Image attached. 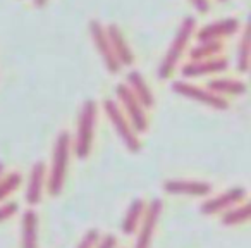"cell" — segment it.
<instances>
[{
  "label": "cell",
  "instance_id": "obj_1",
  "mask_svg": "<svg viewBox=\"0 0 251 248\" xmlns=\"http://www.w3.org/2000/svg\"><path fill=\"white\" fill-rule=\"evenodd\" d=\"M71 145H73V140H71L69 131H60L53 145L52 165H50L49 174V193L52 196H59L62 193L71 157Z\"/></svg>",
  "mask_w": 251,
  "mask_h": 248
},
{
  "label": "cell",
  "instance_id": "obj_2",
  "mask_svg": "<svg viewBox=\"0 0 251 248\" xmlns=\"http://www.w3.org/2000/svg\"><path fill=\"white\" fill-rule=\"evenodd\" d=\"M195 31H196L195 18H193V16H186L181 25H179L177 33H176L174 40H172L171 47H169L167 54H165L164 60H162V64H160V69H158L160 80H169V78L172 76V73H174L176 67H177L179 60L184 55L186 47H188L191 36L195 35Z\"/></svg>",
  "mask_w": 251,
  "mask_h": 248
},
{
  "label": "cell",
  "instance_id": "obj_3",
  "mask_svg": "<svg viewBox=\"0 0 251 248\" xmlns=\"http://www.w3.org/2000/svg\"><path fill=\"white\" fill-rule=\"evenodd\" d=\"M98 105L95 100H86L81 107L79 119H77V133L76 143H74V152L77 159H86L93 147L95 138V124H97Z\"/></svg>",
  "mask_w": 251,
  "mask_h": 248
},
{
  "label": "cell",
  "instance_id": "obj_4",
  "mask_svg": "<svg viewBox=\"0 0 251 248\" xmlns=\"http://www.w3.org/2000/svg\"><path fill=\"white\" fill-rule=\"evenodd\" d=\"M103 110L107 114V117L110 119L112 126L117 131L119 138L122 140V143L126 145V148L133 154L140 152L141 148V141L138 138V133L133 130L129 119L126 117V114L122 112V109L119 107V104H115L112 98H105L103 100Z\"/></svg>",
  "mask_w": 251,
  "mask_h": 248
},
{
  "label": "cell",
  "instance_id": "obj_5",
  "mask_svg": "<svg viewBox=\"0 0 251 248\" xmlns=\"http://www.w3.org/2000/svg\"><path fill=\"white\" fill-rule=\"evenodd\" d=\"M117 98L122 104V112L129 119L131 126L136 133H145L148 130L147 109L141 105V102L133 95V91L127 88V84H117Z\"/></svg>",
  "mask_w": 251,
  "mask_h": 248
},
{
  "label": "cell",
  "instance_id": "obj_6",
  "mask_svg": "<svg viewBox=\"0 0 251 248\" xmlns=\"http://www.w3.org/2000/svg\"><path fill=\"white\" fill-rule=\"evenodd\" d=\"M172 90L177 95H181V97L200 102V104L208 105V107L217 109V110H227L229 109V102L222 95H217L212 90H208V88L198 86V84L188 83V81H174L172 83Z\"/></svg>",
  "mask_w": 251,
  "mask_h": 248
},
{
  "label": "cell",
  "instance_id": "obj_7",
  "mask_svg": "<svg viewBox=\"0 0 251 248\" xmlns=\"http://www.w3.org/2000/svg\"><path fill=\"white\" fill-rule=\"evenodd\" d=\"M162 209H164V202L160 198H153L150 203H147L143 219H141L140 226H138V238L134 248H150L151 241H153V234L157 229L158 219H160Z\"/></svg>",
  "mask_w": 251,
  "mask_h": 248
},
{
  "label": "cell",
  "instance_id": "obj_8",
  "mask_svg": "<svg viewBox=\"0 0 251 248\" xmlns=\"http://www.w3.org/2000/svg\"><path fill=\"white\" fill-rule=\"evenodd\" d=\"M248 196L246 188L243 186H234V188H229L226 192L219 193V195L212 196V198H206L205 202L201 203L200 210L205 216H215V214H220L224 210L230 209V207L237 205V203L244 202Z\"/></svg>",
  "mask_w": 251,
  "mask_h": 248
},
{
  "label": "cell",
  "instance_id": "obj_9",
  "mask_svg": "<svg viewBox=\"0 0 251 248\" xmlns=\"http://www.w3.org/2000/svg\"><path fill=\"white\" fill-rule=\"evenodd\" d=\"M90 31H91V38H93L95 47H97V50H98V54H100L107 71L112 74H117L122 66L119 64L117 57L114 55V50H112L110 40H108V36H107L105 26L101 25L100 21L93 19V21L90 23Z\"/></svg>",
  "mask_w": 251,
  "mask_h": 248
},
{
  "label": "cell",
  "instance_id": "obj_10",
  "mask_svg": "<svg viewBox=\"0 0 251 248\" xmlns=\"http://www.w3.org/2000/svg\"><path fill=\"white\" fill-rule=\"evenodd\" d=\"M164 192L169 195L206 196L212 193V185L201 179H167L164 183Z\"/></svg>",
  "mask_w": 251,
  "mask_h": 248
},
{
  "label": "cell",
  "instance_id": "obj_11",
  "mask_svg": "<svg viewBox=\"0 0 251 248\" xmlns=\"http://www.w3.org/2000/svg\"><path fill=\"white\" fill-rule=\"evenodd\" d=\"M229 67V60L226 57H210V59L201 60H189L188 64L181 67V74L184 78H200L206 76V74H215L224 73Z\"/></svg>",
  "mask_w": 251,
  "mask_h": 248
},
{
  "label": "cell",
  "instance_id": "obj_12",
  "mask_svg": "<svg viewBox=\"0 0 251 248\" xmlns=\"http://www.w3.org/2000/svg\"><path fill=\"white\" fill-rule=\"evenodd\" d=\"M241 28L239 19L226 18L220 21H213L205 25L196 31V40L198 42H210V40H222L226 36H232Z\"/></svg>",
  "mask_w": 251,
  "mask_h": 248
},
{
  "label": "cell",
  "instance_id": "obj_13",
  "mask_svg": "<svg viewBox=\"0 0 251 248\" xmlns=\"http://www.w3.org/2000/svg\"><path fill=\"white\" fill-rule=\"evenodd\" d=\"M45 179H47L45 162L43 161L35 162L31 171H29L28 186H26V203H28L29 207H35L42 202L43 188H45Z\"/></svg>",
  "mask_w": 251,
  "mask_h": 248
},
{
  "label": "cell",
  "instance_id": "obj_14",
  "mask_svg": "<svg viewBox=\"0 0 251 248\" xmlns=\"http://www.w3.org/2000/svg\"><path fill=\"white\" fill-rule=\"evenodd\" d=\"M105 29H107V36H108V40H110L112 50H114V55L117 57L119 64H121V66H133L134 54H133V50H131L127 40L122 35L121 28L112 23V25H108Z\"/></svg>",
  "mask_w": 251,
  "mask_h": 248
},
{
  "label": "cell",
  "instance_id": "obj_15",
  "mask_svg": "<svg viewBox=\"0 0 251 248\" xmlns=\"http://www.w3.org/2000/svg\"><path fill=\"white\" fill-rule=\"evenodd\" d=\"M21 248H40L38 214L33 209L25 210L21 219Z\"/></svg>",
  "mask_w": 251,
  "mask_h": 248
},
{
  "label": "cell",
  "instance_id": "obj_16",
  "mask_svg": "<svg viewBox=\"0 0 251 248\" xmlns=\"http://www.w3.org/2000/svg\"><path fill=\"white\" fill-rule=\"evenodd\" d=\"M127 88L133 91V95L141 102L145 109H151L155 105V95L140 71H131L127 74Z\"/></svg>",
  "mask_w": 251,
  "mask_h": 248
},
{
  "label": "cell",
  "instance_id": "obj_17",
  "mask_svg": "<svg viewBox=\"0 0 251 248\" xmlns=\"http://www.w3.org/2000/svg\"><path fill=\"white\" fill-rule=\"evenodd\" d=\"M145 209H147V202L143 198H134L129 203V207L126 210L124 220H122V233L124 234L136 233L138 226H140L141 219H143Z\"/></svg>",
  "mask_w": 251,
  "mask_h": 248
},
{
  "label": "cell",
  "instance_id": "obj_18",
  "mask_svg": "<svg viewBox=\"0 0 251 248\" xmlns=\"http://www.w3.org/2000/svg\"><path fill=\"white\" fill-rule=\"evenodd\" d=\"M208 90H212L217 95H244L248 91V86L244 81L234 80V78H215L208 81Z\"/></svg>",
  "mask_w": 251,
  "mask_h": 248
},
{
  "label": "cell",
  "instance_id": "obj_19",
  "mask_svg": "<svg viewBox=\"0 0 251 248\" xmlns=\"http://www.w3.org/2000/svg\"><path fill=\"white\" fill-rule=\"evenodd\" d=\"M250 214H251V203L244 200V202L224 210L222 217H220V222H222V226H239V224H244L250 220Z\"/></svg>",
  "mask_w": 251,
  "mask_h": 248
},
{
  "label": "cell",
  "instance_id": "obj_20",
  "mask_svg": "<svg viewBox=\"0 0 251 248\" xmlns=\"http://www.w3.org/2000/svg\"><path fill=\"white\" fill-rule=\"evenodd\" d=\"M224 50L222 40H210V42H198L195 49L189 50V59L191 60H201L210 59V57L220 55Z\"/></svg>",
  "mask_w": 251,
  "mask_h": 248
},
{
  "label": "cell",
  "instance_id": "obj_21",
  "mask_svg": "<svg viewBox=\"0 0 251 248\" xmlns=\"http://www.w3.org/2000/svg\"><path fill=\"white\" fill-rule=\"evenodd\" d=\"M251 66V31L250 26H246L241 35L239 49H237V71L248 73Z\"/></svg>",
  "mask_w": 251,
  "mask_h": 248
},
{
  "label": "cell",
  "instance_id": "obj_22",
  "mask_svg": "<svg viewBox=\"0 0 251 248\" xmlns=\"http://www.w3.org/2000/svg\"><path fill=\"white\" fill-rule=\"evenodd\" d=\"M23 176L21 172H9L0 178V202H4V198H7L11 193H14L16 190L21 186Z\"/></svg>",
  "mask_w": 251,
  "mask_h": 248
},
{
  "label": "cell",
  "instance_id": "obj_23",
  "mask_svg": "<svg viewBox=\"0 0 251 248\" xmlns=\"http://www.w3.org/2000/svg\"><path fill=\"white\" fill-rule=\"evenodd\" d=\"M100 240V231L98 229H90L84 233V236L81 238V241L77 243L76 248H93L97 245V241Z\"/></svg>",
  "mask_w": 251,
  "mask_h": 248
},
{
  "label": "cell",
  "instance_id": "obj_24",
  "mask_svg": "<svg viewBox=\"0 0 251 248\" xmlns=\"http://www.w3.org/2000/svg\"><path fill=\"white\" fill-rule=\"evenodd\" d=\"M18 203L16 202H9V203H4V205H0V222H4L5 219L12 217L16 212H18Z\"/></svg>",
  "mask_w": 251,
  "mask_h": 248
},
{
  "label": "cell",
  "instance_id": "obj_25",
  "mask_svg": "<svg viewBox=\"0 0 251 248\" xmlns=\"http://www.w3.org/2000/svg\"><path fill=\"white\" fill-rule=\"evenodd\" d=\"M115 247H117V238L114 234H105L101 240L97 241V245L93 248H115Z\"/></svg>",
  "mask_w": 251,
  "mask_h": 248
},
{
  "label": "cell",
  "instance_id": "obj_26",
  "mask_svg": "<svg viewBox=\"0 0 251 248\" xmlns=\"http://www.w3.org/2000/svg\"><path fill=\"white\" fill-rule=\"evenodd\" d=\"M193 4V7L196 9L198 12H201V14H206V12L210 11V2L208 0H189Z\"/></svg>",
  "mask_w": 251,
  "mask_h": 248
},
{
  "label": "cell",
  "instance_id": "obj_27",
  "mask_svg": "<svg viewBox=\"0 0 251 248\" xmlns=\"http://www.w3.org/2000/svg\"><path fill=\"white\" fill-rule=\"evenodd\" d=\"M47 4H49V0H35L36 7H45Z\"/></svg>",
  "mask_w": 251,
  "mask_h": 248
},
{
  "label": "cell",
  "instance_id": "obj_28",
  "mask_svg": "<svg viewBox=\"0 0 251 248\" xmlns=\"http://www.w3.org/2000/svg\"><path fill=\"white\" fill-rule=\"evenodd\" d=\"M4 164H2V162H0V178H2V176H4Z\"/></svg>",
  "mask_w": 251,
  "mask_h": 248
},
{
  "label": "cell",
  "instance_id": "obj_29",
  "mask_svg": "<svg viewBox=\"0 0 251 248\" xmlns=\"http://www.w3.org/2000/svg\"><path fill=\"white\" fill-rule=\"evenodd\" d=\"M220 2H226V0H220Z\"/></svg>",
  "mask_w": 251,
  "mask_h": 248
}]
</instances>
